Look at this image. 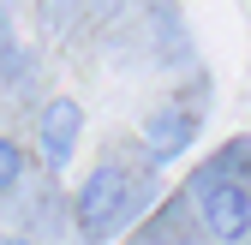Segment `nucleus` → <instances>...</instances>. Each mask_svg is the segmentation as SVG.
<instances>
[{
    "label": "nucleus",
    "instance_id": "obj_1",
    "mask_svg": "<svg viewBox=\"0 0 251 245\" xmlns=\"http://www.w3.org/2000/svg\"><path fill=\"white\" fill-rule=\"evenodd\" d=\"M126 216H132V173H126L120 162L90 168V179L78 186V203H72L78 239L84 245H102V239H114L126 227Z\"/></svg>",
    "mask_w": 251,
    "mask_h": 245
},
{
    "label": "nucleus",
    "instance_id": "obj_2",
    "mask_svg": "<svg viewBox=\"0 0 251 245\" xmlns=\"http://www.w3.org/2000/svg\"><path fill=\"white\" fill-rule=\"evenodd\" d=\"M198 209H203V227L222 239V245L251 239V192L239 186V179L198 173Z\"/></svg>",
    "mask_w": 251,
    "mask_h": 245
},
{
    "label": "nucleus",
    "instance_id": "obj_3",
    "mask_svg": "<svg viewBox=\"0 0 251 245\" xmlns=\"http://www.w3.org/2000/svg\"><path fill=\"white\" fill-rule=\"evenodd\" d=\"M78 132H84V108L72 96H54L36 120V144H42V162L48 168H66L72 149H78Z\"/></svg>",
    "mask_w": 251,
    "mask_h": 245
},
{
    "label": "nucleus",
    "instance_id": "obj_4",
    "mask_svg": "<svg viewBox=\"0 0 251 245\" xmlns=\"http://www.w3.org/2000/svg\"><path fill=\"white\" fill-rule=\"evenodd\" d=\"M192 138H198V114L185 108V102H168V108H155V114L144 120V149H150V162L185 156Z\"/></svg>",
    "mask_w": 251,
    "mask_h": 245
},
{
    "label": "nucleus",
    "instance_id": "obj_5",
    "mask_svg": "<svg viewBox=\"0 0 251 245\" xmlns=\"http://www.w3.org/2000/svg\"><path fill=\"white\" fill-rule=\"evenodd\" d=\"M18 179H24V149H18L12 138H0V197H6Z\"/></svg>",
    "mask_w": 251,
    "mask_h": 245
},
{
    "label": "nucleus",
    "instance_id": "obj_6",
    "mask_svg": "<svg viewBox=\"0 0 251 245\" xmlns=\"http://www.w3.org/2000/svg\"><path fill=\"white\" fill-rule=\"evenodd\" d=\"M120 6H126V0H90V18H114Z\"/></svg>",
    "mask_w": 251,
    "mask_h": 245
},
{
    "label": "nucleus",
    "instance_id": "obj_7",
    "mask_svg": "<svg viewBox=\"0 0 251 245\" xmlns=\"http://www.w3.org/2000/svg\"><path fill=\"white\" fill-rule=\"evenodd\" d=\"M0 245H30V239H12V233H0Z\"/></svg>",
    "mask_w": 251,
    "mask_h": 245
}]
</instances>
